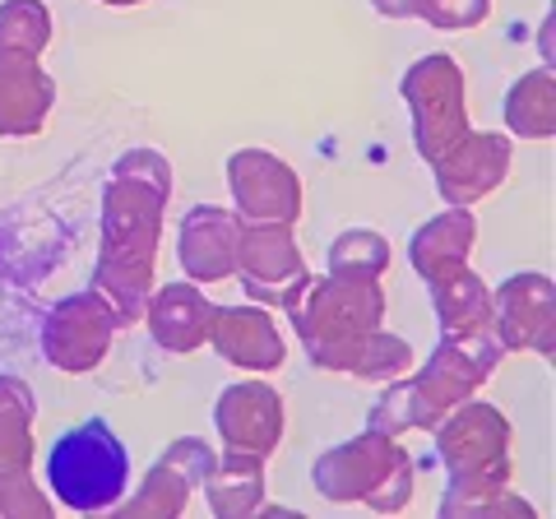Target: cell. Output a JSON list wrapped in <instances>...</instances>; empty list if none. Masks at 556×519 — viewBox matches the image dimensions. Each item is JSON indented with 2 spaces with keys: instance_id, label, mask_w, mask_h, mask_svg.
Listing matches in <instances>:
<instances>
[{
  "instance_id": "cell-1",
  "label": "cell",
  "mask_w": 556,
  "mask_h": 519,
  "mask_svg": "<svg viewBox=\"0 0 556 519\" xmlns=\"http://www.w3.org/2000/svg\"><path fill=\"white\" fill-rule=\"evenodd\" d=\"M172 195V167L159 153L139 149L116 163V177L108 186V246L98 265V298L112 302L116 320H139L149 298V269H153V241H159V214Z\"/></svg>"
},
{
  "instance_id": "cell-2",
  "label": "cell",
  "mask_w": 556,
  "mask_h": 519,
  "mask_svg": "<svg viewBox=\"0 0 556 519\" xmlns=\"http://www.w3.org/2000/svg\"><path fill=\"white\" fill-rule=\"evenodd\" d=\"M288 316L298 325L306 353L325 371H357V376L390 380L404 367H413L408 343L376 330V320H380L376 279H339L334 274L320 288L306 283L288 302Z\"/></svg>"
},
{
  "instance_id": "cell-3",
  "label": "cell",
  "mask_w": 556,
  "mask_h": 519,
  "mask_svg": "<svg viewBox=\"0 0 556 519\" xmlns=\"http://www.w3.org/2000/svg\"><path fill=\"white\" fill-rule=\"evenodd\" d=\"M126 482H130V455L116 441V431L98 418L70 427L47 455L51 496L79 515L112 510L126 496Z\"/></svg>"
},
{
  "instance_id": "cell-4",
  "label": "cell",
  "mask_w": 556,
  "mask_h": 519,
  "mask_svg": "<svg viewBox=\"0 0 556 519\" xmlns=\"http://www.w3.org/2000/svg\"><path fill=\"white\" fill-rule=\"evenodd\" d=\"M506 445H510V427L506 418H496L492 408L482 404H464V413L455 422L441 427V455L455 473V488L441 501V515L464 510H496L506 506Z\"/></svg>"
},
{
  "instance_id": "cell-5",
  "label": "cell",
  "mask_w": 556,
  "mask_h": 519,
  "mask_svg": "<svg viewBox=\"0 0 556 519\" xmlns=\"http://www.w3.org/2000/svg\"><path fill=\"white\" fill-rule=\"evenodd\" d=\"M316 482L329 501H367L371 510H399L408 506L399 492H390V482L413 488L408 482V455L390 436H357L316 464Z\"/></svg>"
},
{
  "instance_id": "cell-6",
  "label": "cell",
  "mask_w": 556,
  "mask_h": 519,
  "mask_svg": "<svg viewBox=\"0 0 556 519\" xmlns=\"http://www.w3.org/2000/svg\"><path fill=\"white\" fill-rule=\"evenodd\" d=\"M404 98L413 102V130H417V153L437 163L441 153L468 135L464 121V75L450 56H422L404 79Z\"/></svg>"
},
{
  "instance_id": "cell-7",
  "label": "cell",
  "mask_w": 556,
  "mask_h": 519,
  "mask_svg": "<svg viewBox=\"0 0 556 519\" xmlns=\"http://www.w3.org/2000/svg\"><path fill=\"white\" fill-rule=\"evenodd\" d=\"M232 274H241V288L255 302H283V306L311 283V274L298 260V246L288 237V223H241Z\"/></svg>"
},
{
  "instance_id": "cell-8",
  "label": "cell",
  "mask_w": 556,
  "mask_h": 519,
  "mask_svg": "<svg viewBox=\"0 0 556 519\" xmlns=\"http://www.w3.org/2000/svg\"><path fill=\"white\" fill-rule=\"evenodd\" d=\"M112 325L116 316H108L98 292H84V298H70L56 306V316L47 320L42 349L61 371H93L112 343Z\"/></svg>"
},
{
  "instance_id": "cell-9",
  "label": "cell",
  "mask_w": 556,
  "mask_h": 519,
  "mask_svg": "<svg viewBox=\"0 0 556 519\" xmlns=\"http://www.w3.org/2000/svg\"><path fill=\"white\" fill-rule=\"evenodd\" d=\"M28 422H33V390L24 380L0 376V510L24 506L33 515H47V496L28 488Z\"/></svg>"
},
{
  "instance_id": "cell-10",
  "label": "cell",
  "mask_w": 556,
  "mask_h": 519,
  "mask_svg": "<svg viewBox=\"0 0 556 519\" xmlns=\"http://www.w3.org/2000/svg\"><path fill=\"white\" fill-rule=\"evenodd\" d=\"M237 210L247 223H292L302 210V190L288 163L269 159V153H237L228 163Z\"/></svg>"
},
{
  "instance_id": "cell-11",
  "label": "cell",
  "mask_w": 556,
  "mask_h": 519,
  "mask_svg": "<svg viewBox=\"0 0 556 519\" xmlns=\"http://www.w3.org/2000/svg\"><path fill=\"white\" fill-rule=\"evenodd\" d=\"M492 325L501 349H538L552 357V279L515 274L492 298Z\"/></svg>"
},
{
  "instance_id": "cell-12",
  "label": "cell",
  "mask_w": 556,
  "mask_h": 519,
  "mask_svg": "<svg viewBox=\"0 0 556 519\" xmlns=\"http://www.w3.org/2000/svg\"><path fill=\"white\" fill-rule=\"evenodd\" d=\"M431 167H437V177H441V195L450 204H468L506 177L510 144L501 140V135H459Z\"/></svg>"
},
{
  "instance_id": "cell-13",
  "label": "cell",
  "mask_w": 556,
  "mask_h": 519,
  "mask_svg": "<svg viewBox=\"0 0 556 519\" xmlns=\"http://www.w3.org/2000/svg\"><path fill=\"white\" fill-rule=\"evenodd\" d=\"M218 431L232 450L265 459L283 436V400L269 385H232L218 400Z\"/></svg>"
},
{
  "instance_id": "cell-14",
  "label": "cell",
  "mask_w": 556,
  "mask_h": 519,
  "mask_svg": "<svg viewBox=\"0 0 556 519\" xmlns=\"http://www.w3.org/2000/svg\"><path fill=\"white\" fill-rule=\"evenodd\" d=\"M56 89L38 71V56L0 47V135H38Z\"/></svg>"
},
{
  "instance_id": "cell-15",
  "label": "cell",
  "mask_w": 556,
  "mask_h": 519,
  "mask_svg": "<svg viewBox=\"0 0 556 519\" xmlns=\"http://www.w3.org/2000/svg\"><path fill=\"white\" fill-rule=\"evenodd\" d=\"M237 237H241V218L228 210H190L181 223V265L190 279H228L237 269Z\"/></svg>"
},
{
  "instance_id": "cell-16",
  "label": "cell",
  "mask_w": 556,
  "mask_h": 519,
  "mask_svg": "<svg viewBox=\"0 0 556 519\" xmlns=\"http://www.w3.org/2000/svg\"><path fill=\"white\" fill-rule=\"evenodd\" d=\"M208 343L237 362V367H251V371H269L283 362V339H278L274 320L265 311H241V306H218L214 311V325H208Z\"/></svg>"
},
{
  "instance_id": "cell-17",
  "label": "cell",
  "mask_w": 556,
  "mask_h": 519,
  "mask_svg": "<svg viewBox=\"0 0 556 519\" xmlns=\"http://www.w3.org/2000/svg\"><path fill=\"white\" fill-rule=\"evenodd\" d=\"M214 302L195 292L190 283H167L149 306V325L153 339L163 343L167 353H190L208 339V325H214Z\"/></svg>"
},
{
  "instance_id": "cell-18",
  "label": "cell",
  "mask_w": 556,
  "mask_h": 519,
  "mask_svg": "<svg viewBox=\"0 0 556 519\" xmlns=\"http://www.w3.org/2000/svg\"><path fill=\"white\" fill-rule=\"evenodd\" d=\"M468 246H473V214H468V204H459L413 237V269L427 283H445L464 269Z\"/></svg>"
},
{
  "instance_id": "cell-19",
  "label": "cell",
  "mask_w": 556,
  "mask_h": 519,
  "mask_svg": "<svg viewBox=\"0 0 556 519\" xmlns=\"http://www.w3.org/2000/svg\"><path fill=\"white\" fill-rule=\"evenodd\" d=\"M204 496L218 515H247L260 506L265 496V482H260V455H247V450H232L228 464H214V473L204 482Z\"/></svg>"
},
{
  "instance_id": "cell-20",
  "label": "cell",
  "mask_w": 556,
  "mask_h": 519,
  "mask_svg": "<svg viewBox=\"0 0 556 519\" xmlns=\"http://www.w3.org/2000/svg\"><path fill=\"white\" fill-rule=\"evenodd\" d=\"M47 42H51V20L38 0H5L0 5V47L38 56Z\"/></svg>"
},
{
  "instance_id": "cell-21",
  "label": "cell",
  "mask_w": 556,
  "mask_h": 519,
  "mask_svg": "<svg viewBox=\"0 0 556 519\" xmlns=\"http://www.w3.org/2000/svg\"><path fill=\"white\" fill-rule=\"evenodd\" d=\"M422 20H431L437 28H473L486 20V0H427Z\"/></svg>"
},
{
  "instance_id": "cell-22",
  "label": "cell",
  "mask_w": 556,
  "mask_h": 519,
  "mask_svg": "<svg viewBox=\"0 0 556 519\" xmlns=\"http://www.w3.org/2000/svg\"><path fill=\"white\" fill-rule=\"evenodd\" d=\"M427 0H376L380 14H394V20H404V14H422Z\"/></svg>"
},
{
  "instance_id": "cell-23",
  "label": "cell",
  "mask_w": 556,
  "mask_h": 519,
  "mask_svg": "<svg viewBox=\"0 0 556 519\" xmlns=\"http://www.w3.org/2000/svg\"><path fill=\"white\" fill-rule=\"evenodd\" d=\"M108 5H139V0H108Z\"/></svg>"
}]
</instances>
